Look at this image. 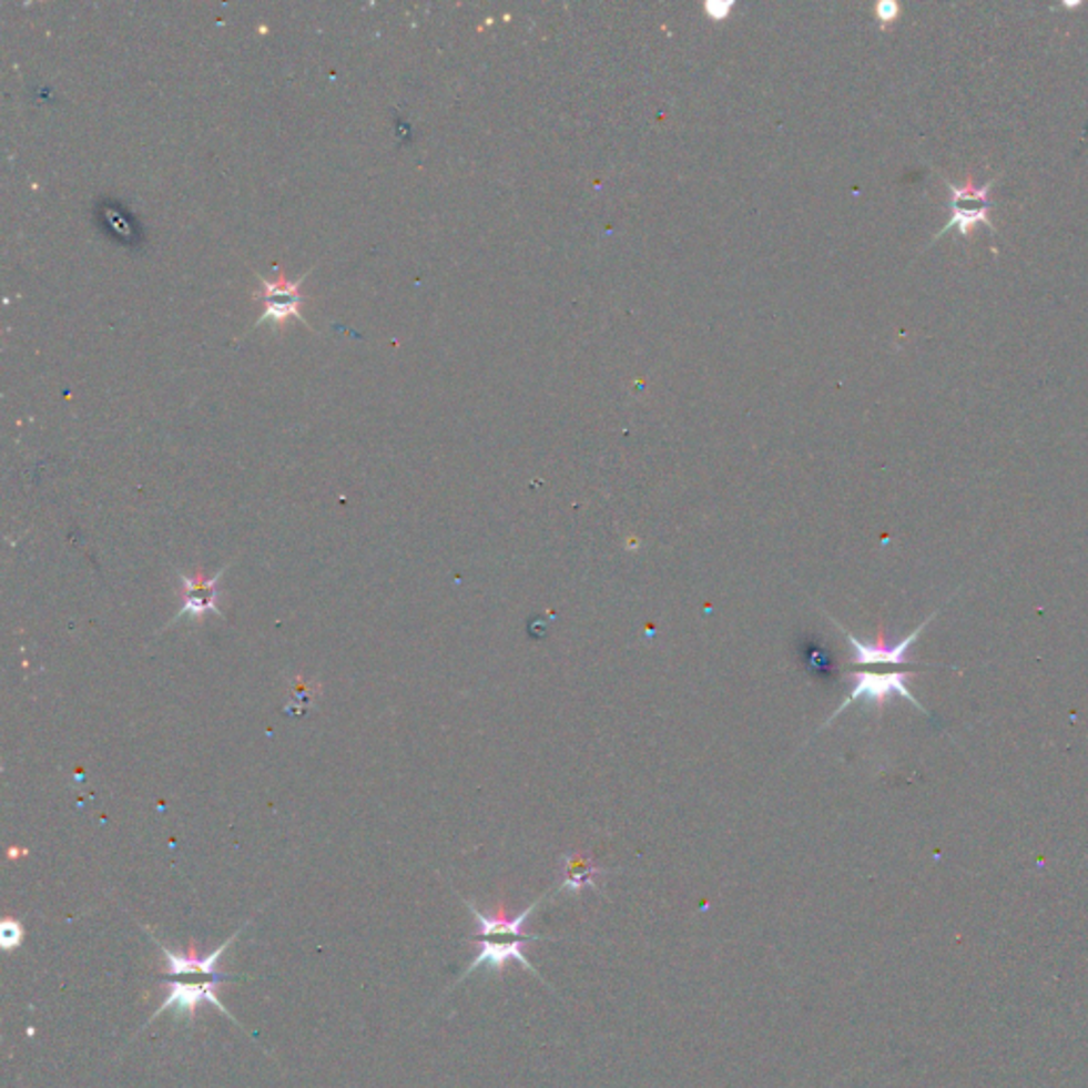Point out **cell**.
Returning <instances> with one entry per match:
<instances>
[{
  "label": "cell",
  "mask_w": 1088,
  "mask_h": 1088,
  "mask_svg": "<svg viewBox=\"0 0 1088 1088\" xmlns=\"http://www.w3.org/2000/svg\"><path fill=\"white\" fill-rule=\"evenodd\" d=\"M238 934L230 936V939H226L220 948H215L206 957L196 955L194 950H190L187 955H181V953H175V950L160 944L166 965H169L166 974L162 976V983L169 988V995H166L164 1004L153 1013L152 1020L162 1013H169V1010H173L177 1016H187V1020H192L196 1016L199 1006H203V1004H211L215 1010L226 1014L230 1020H234L232 1014L224 1008V1004L217 999L215 990L226 980H238L234 976L224 974L217 967V962L222 959V955L226 953V948L236 939Z\"/></svg>",
  "instance_id": "6da1fadb"
},
{
  "label": "cell",
  "mask_w": 1088,
  "mask_h": 1088,
  "mask_svg": "<svg viewBox=\"0 0 1088 1088\" xmlns=\"http://www.w3.org/2000/svg\"><path fill=\"white\" fill-rule=\"evenodd\" d=\"M848 679L853 681V684H851V691H848L846 700L832 712V716L818 728V732H823L825 728H830L844 710L851 709L857 702H863L867 706H874V709H878V712L883 714L885 704H888L895 695L908 700L914 709L921 710L927 716H932V712L925 709L914 698V693H912L911 687H908L912 672H851Z\"/></svg>",
  "instance_id": "7a4b0ae2"
},
{
  "label": "cell",
  "mask_w": 1088,
  "mask_h": 1088,
  "mask_svg": "<svg viewBox=\"0 0 1088 1088\" xmlns=\"http://www.w3.org/2000/svg\"><path fill=\"white\" fill-rule=\"evenodd\" d=\"M254 275L262 283V292H255L254 298L264 303V313L257 317L254 329L264 326V324L283 326L289 317H296L303 326L308 328V324L301 313L304 301L301 287H303L304 278L308 277L311 273H304L303 277L296 278V281H292L283 273H278L275 281H268V278L262 277L260 273H254Z\"/></svg>",
  "instance_id": "3957f363"
},
{
  "label": "cell",
  "mask_w": 1088,
  "mask_h": 1088,
  "mask_svg": "<svg viewBox=\"0 0 1088 1088\" xmlns=\"http://www.w3.org/2000/svg\"><path fill=\"white\" fill-rule=\"evenodd\" d=\"M936 614L937 610L932 612L916 630H912L906 638H902L895 644H891L886 640L885 628H881L876 642H861L857 635H853L846 628H842L840 621H835L834 617H832V621H834L835 628L846 635V640L853 649L851 665H885V663L888 665H921V661L911 659V647L916 642V638L923 633V630L929 626V621L936 619Z\"/></svg>",
  "instance_id": "277c9868"
},
{
  "label": "cell",
  "mask_w": 1088,
  "mask_h": 1088,
  "mask_svg": "<svg viewBox=\"0 0 1088 1088\" xmlns=\"http://www.w3.org/2000/svg\"><path fill=\"white\" fill-rule=\"evenodd\" d=\"M226 570H228V566L217 570L213 577H206L203 572H196V574L179 572L181 610L175 614L173 623H177L179 619H183V617H190L194 621H201L206 614L224 617V610L220 607V598H222L220 582L224 579Z\"/></svg>",
  "instance_id": "5b68a950"
},
{
  "label": "cell",
  "mask_w": 1088,
  "mask_h": 1088,
  "mask_svg": "<svg viewBox=\"0 0 1088 1088\" xmlns=\"http://www.w3.org/2000/svg\"><path fill=\"white\" fill-rule=\"evenodd\" d=\"M528 942H533L532 937H479L481 950L475 957V962L470 963L468 969L461 974V980L485 965L494 972H502V969H507L508 962L521 963L530 974L540 978L538 972L533 969L532 963L528 962L523 955V948Z\"/></svg>",
  "instance_id": "8992f818"
},
{
  "label": "cell",
  "mask_w": 1088,
  "mask_h": 1088,
  "mask_svg": "<svg viewBox=\"0 0 1088 1088\" xmlns=\"http://www.w3.org/2000/svg\"><path fill=\"white\" fill-rule=\"evenodd\" d=\"M542 899L545 897L536 899L530 908H526V911L517 914V916H512V918H508L502 906H500L498 914H494V916L477 911L470 902H466V906L470 908V912L477 918V923H479V937H532V939H542V936H530V934L523 932V925L528 923L530 914L540 906Z\"/></svg>",
  "instance_id": "52a82bcc"
},
{
  "label": "cell",
  "mask_w": 1088,
  "mask_h": 1088,
  "mask_svg": "<svg viewBox=\"0 0 1088 1088\" xmlns=\"http://www.w3.org/2000/svg\"><path fill=\"white\" fill-rule=\"evenodd\" d=\"M563 867H561V874H563V883H561V891H572V893H581L582 888L591 886V888H598L596 881L604 874L596 863L587 857H582L579 853L574 855H566L563 860Z\"/></svg>",
  "instance_id": "ba28073f"
},
{
  "label": "cell",
  "mask_w": 1088,
  "mask_h": 1088,
  "mask_svg": "<svg viewBox=\"0 0 1088 1088\" xmlns=\"http://www.w3.org/2000/svg\"><path fill=\"white\" fill-rule=\"evenodd\" d=\"M22 937H24V929L20 923L16 921H4L2 927H0V942L7 950L11 948H18L22 944Z\"/></svg>",
  "instance_id": "9c48e42d"
}]
</instances>
